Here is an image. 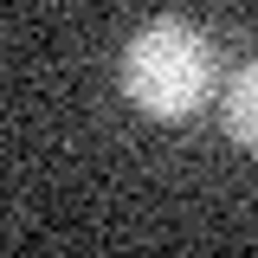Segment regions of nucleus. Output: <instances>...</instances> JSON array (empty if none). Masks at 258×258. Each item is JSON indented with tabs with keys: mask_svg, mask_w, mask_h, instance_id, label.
I'll list each match as a JSON object with an SVG mask.
<instances>
[{
	"mask_svg": "<svg viewBox=\"0 0 258 258\" xmlns=\"http://www.w3.org/2000/svg\"><path fill=\"white\" fill-rule=\"evenodd\" d=\"M116 84H123V97L142 116H155V123H187V116H200V110L213 103V91H220V45L194 26V20L161 13V20L129 32L123 58H116Z\"/></svg>",
	"mask_w": 258,
	"mask_h": 258,
	"instance_id": "obj_1",
	"label": "nucleus"
},
{
	"mask_svg": "<svg viewBox=\"0 0 258 258\" xmlns=\"http://www.w3.org/2000/svg\"><path fill=\"white\" fill-rule=\"evenodd\" d=\"M220 123H226V136H232L245 155H258V52L226 78V91H220Z\"/></svg>",
	"mask_w": 258,
	"mask_h": 258,
	"instance_id": "obj_2",
	"label": "nucleus"
}]
</instances>
